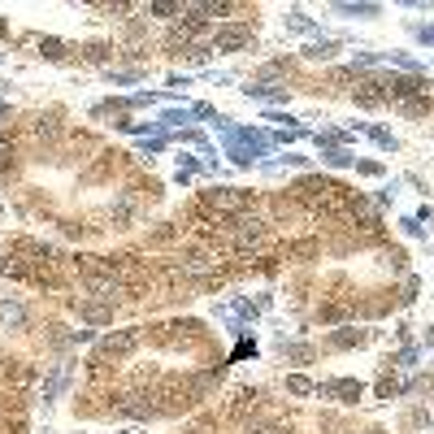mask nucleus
<instances>
[{
	"mask_svg": "<svg viewBox=\"0 0 434 434\" xmlns=\"http://www.w3.org/2000/svg\"><path fill=\"white\" fill-rule=\"evenodd\" d=\"M0 35H5V22H0Z\"/></svg>",
	"mask_w": 434,
	"mask_h": 434,
	"instance_id": "obj_10",
	"label": "nucleus"
},
{
	"mask_svg": "<svg viewBox=\"0 0 434 434\" xmlns=\"http://www.w3.org/2000/svg\"><path fill=\"white\" fill-rule=\"evenodd\" d=\"M391 91H396V96H417V91H426V87L412 83V78H400V83H391Z\"/></svg>",
	"mask_w": 434,
	"mask_h": 434,
	"instance_id": "obj_7",
	"label": "nucleus"
},
{
	"mask_svg": "<svg viewBox=\"0 0 434 434\" xmlns=\"http://www.w3.org/2000/svg\"><path fill=\"white\" fill-rule=\"evenodd\" d=\"M204 204H209V209H217V213H239V209H248V204H252V195H248V191L217 187V191H209V195H204Z\"/></svg>",
	"mask_w": 434,
	"mask_h": 434,
	"instance_id": "obj_1",
	"label": "nucleus"
},
{
	"mask_svg": "<svg viewBox=\"0 0 434 434\" xmlns=\"http://www.w3.org/2000/svg\"><path fill=\"white\" fill-rule=\"evenodd\" d=\"M83 317H87V322H109V317H113V308H105V304H87V308H83Z\"/></svg>",
	"mask_w": 434,
	"mask_h": 434,
	"instance_id": "obj_6",
	"label": "nucleus"
},
{
	"mask_svg": "<svg viewBox=\"0 0 434 434\" xmlns=\"http://www.w3.org/2000/svg\"><path fill=\"white\" fill-rule=\"evenodd\" d=\"M357 100H361V105H378L382 96H378V87H373V83H365V87L357 91Z\"/></svg>",
	"mask_w": 434,
	"mask_h": 434,
	"instance_id": "obj_8",
	"label": "nucleus"
},
{
	"mask_svg": "<svg viewBox=\"0 0 434 434\" xmlns=\"http://www.w3.org/2000/svg\"><path fill=\"white\" fill-rule=\"evenodd\" d=\"M135 343H140V330H117V334H109V339L100 343V357H126Z\"/></svg>",
	"mask_w": 434,
	"mask_h": 434,
	"instance_id": "obj_3",
	"label": "nucleus"
},
{
	"mask_svg": "<svg viewBox=\"0 0 434 434\" xmlns=\"http://www.w3.org/2000/svg\"><path fill=\"white\" fill-rule=\"evenodd\" d=\"M265 244V226L261 222H256V217H252V222H234V248H261Z\"/></svg>",
	"mask_w": 434,
	"mask_h": 434,
	"instance_id": "obj_2",
	"label": "nucleus"
},
{
	"mask_svg": "<svg viewBox=\"0 0 434 434\" xmlns=\"http://www.w3.org/2000/svg\"><path fill=\"white\" fill-rule=\"evenodd\" d=\"M248 39H252L248 27H222V31H217V39H213V48L217 52H234V48H244Z\"/></svg>",
	"mask_w": 434,
	"mask_h": 434,
	"instance_id": "obj_4",
	"label": "nucleus"
},
{
	"mask_svg": "<svg viewBox=\"0 0 434 434\" xmlns=\"http://www.w3.org/2000/svg\"><path fill=\"white\" fill-rule=\"evenodd\" d=\"M330 391H334V396H343L347 404H352V400H361V382H334Z\"/></svg>",
	"mask_w": 434,
	"mask_h": 434,
	"instance_id": "obj_5",
	"label": "nucleus"
},
{
	"mask_svg": "<svg viewBox=\"0 0 434 434\" xmlns=\"http://www.w3.org/2000/svg\"><path fill=\"white\" fill-rule=\"evenodd\" d=\"M287 387L295 391V396H308V391H317V387H313L308 378H287Z\"/></svg>",
	"mask_w": 434,
	"mask_h": 434,
	"instance_id": "obj_9",
	"label": "nucleus"
}]
</instances>
